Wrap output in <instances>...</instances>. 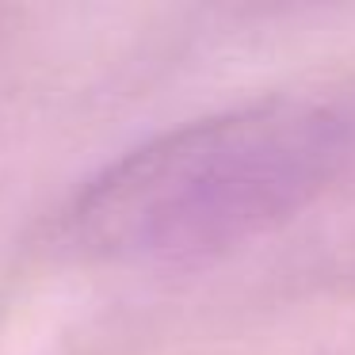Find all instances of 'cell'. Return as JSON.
<instances>
[{
  "label": "cell",
  "mask_w": 355,
  "mask_h": 355,
  "mask_svg": "<svg viewBox=\"0 0 355 355\" xmlns=\"http://www.w3.org/2000/svg\"><path fill=\"white\" fill-rule=\"evenodd\" d=\"M355 157V103L268 96L191 119L96 172L65 207L77 252L199 268L313 207Z\"/></svg>",
  "instance_id": "6da1fadb"
}]
</instances>
